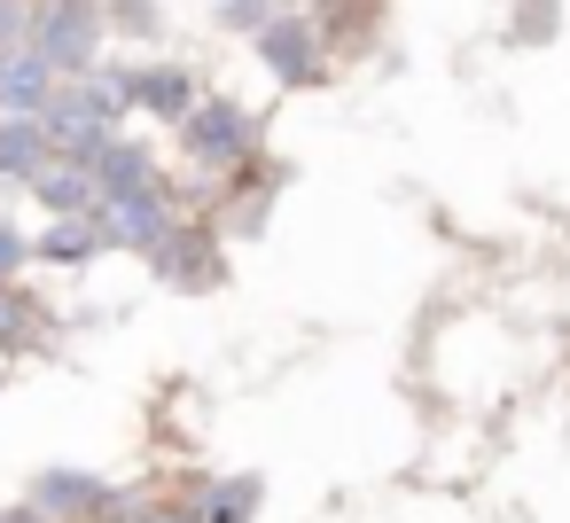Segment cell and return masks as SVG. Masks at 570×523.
Returning a JSON list of instances; mask_svg holds the SVG:
<instances>
[{"label": "cell", "mask_w": 570, "mask_h": 523, "mask_svg": "<svg viewBox=\"0 0 570 523\" xmlns=\"http://www.w3.org/2000/svg\"><path fill=\"white\" fill-rule=\"evenodd\" d=\"M141 95H149V102H165V110H180V79H149Z\"/></svg>", "instance_id": "ba28073f"}, {"label": "cell", "mask_w": 570, "mask_h": 523, "mask_svg": "<svg viewBox=\"0 0 570 523\" xmlns=\"http://www.w3.org/2000/svg\"><path fill=\"white\" fill-rule=\"evenodd\" d=\"M40 95H48V79H40V63H32V56L0 63V102H40Z\"/></svg>", "instance_id": "6da1fadb"}, {"label": "cell", "mask_w": 570, "mask_h": 523, "mask_svg": "<svg viewBox=\"0 0 570 523\" xmlns=\"http://www.w3.org/2000/svg\"><path fill=\"white\" fill-rule=\"evenodd\" d=\"M266 56H274V63H289V71H297V63H305V40H297V32H266Z\"/></svg>", "instance_id": "8992f818"}, {"label": "cell", "mask_w": 570, "mask_h": 523, "mask_svg": "<svg viewBox=\"0 0 570 523\" xmlns=\"http://www.w3.org/2000/svg\"><path fill=\"white\" fill-rule=\"evenodd\" d=\"M110 227H118V235H157V204H141V196H126V204L110 211Z\"/></svg>", "instance_id": "277c9868"}, {"label": "cell", "mask_w": 570, "mask_h": 523, "mask_svg": "<svg viewBox=\"0 0 570 523\" xmlns=\"http://www.w3.org/2000/svg\"><path fill=\"white\" fill-rule=\"evenodd\" d=\"M40 188H48V204H56V211H71V204H87V196H95V180H79V172H48Z\"/></svg>", "instance_id": "3957f363"}, {"label": "cell", "mask_w": 570, "mask_h": 523, "mask_svg": "<svg viewBox=\"0 0 570 523\" xmlns=\"http://www.w3.org/2000/svg\"><path fill=\"white\" fill-rule=\"evenodd\" d=\"M40 157V141L24 134V126H9V134H0V165H32Z\"/></svg>", "instance_id": "5b68a950"}, {"label": "cell", "mask_w": 570, "mask_h": 523, "mask_svg": "<svg viewBox=\"0 0 570 523\" xmlns=\"http://www.w3.org/2000/svg\"><path fill=\"white\" fill-rule=\"evenodd\" d=\"M9 266H17V235H9V227H0V274H9Z\"/></svg>", "instance_id": "9c48e42d"}, {"label": "cell", "mask_w": 570, "mask_h": 523, "mask_svg": "<svg viewBox=\"0 0 570 523\" xmlns=\"http://www.w3.org/2000/svg\"><path fill=\"white\" fill-rule=\"evenodd\" d=\"M196 149H204V157H227V149H235V118H227V110L196 118Z\"/></svg>", "instance_id": "7a4b0ae2"}, {"label": "cell", "mask_w": 570, "mask_h": 523, "mask_svg": "<svg viewBox=\"0 0 570 523\" xmlns=\"http://www.w3.org/2000/svg\"><path fill=\"white\" fill-rule=\"evenodd\" d=\"M79 250H87V235H79V227H63V235H48V258H79Z\"/></svg>", "instance_id": "52a82bcc"}]
</instances>
